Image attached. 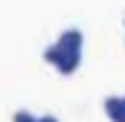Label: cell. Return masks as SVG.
I'll use <instances>...</instances> for the list:
<instances>
[{
  "label": "cell",
  "instance_id": "6",
  "mask_svg": "<svg viewBox=\"0 0 125 122\" xmlns=\"http://www.w3.org/2000/svg\"><path fill=\"white\" fill-rule=\"evenodd\" d=\"M38 122H61V119L52 116V113H44V116H38Z\"/></svg>",
  "mask_w": 125,
  "mask_h": 122
},
{
  "label": "cell",
  "instance_id": "7",
  "mask_svg": "<svg viewBox=\"0 0 125 122\" xmlns=\"http://www.w3.org/2000/svg\"><path fill=\"white\" fill-rule=\"evenodd\" d=\"M122 23H125V18H122Z\"/></svg>",
  "mask_w": 125,
  "mask_h": 122
},
{
  "label": "cell",
  "instance_id": "3",
  "mask_svg": "<svg viewBox=\"0 0 125 122\" xmlns=\"http://www.w3.org/2000/svg\"><path fill=\"white\" fill-rule=\"evenodd\" d=\"M79 67H82V50H70V52H64L61 61L55 64V70H58L61 76H73Z\"/></svg>",
  "mask_w": 125,
  "mask_h": 122
},
{
  "label": "cell",
  "instance_id": "4",
  "mask_svg": "<svg viewBox=\"0 0 125 122\" xmlns=\"http://www.w3.org/2000/svg\"><path fill=\"white\" fill-rule=\"evenodd\" d=\"M61 55H64V50L58 47V41L47 44V50H44V61H47V64H52V67H55V64L61 61Z\"/></svg>",
  "mask_w": 125,
  "mask_h": 122
},
{
  "label": "cell",
  "instance_id": "2",
  "mask_svg": "<svg viewBox=\"0 0 125 122\" xmlns=\"http://www.w3.org/2000/svg\"><path fill=\"white\" fill-rule=\"evenodd\" d=\"M102 111L108 113L111 122H125V99L122 96H105L102 99Z\"/></svg>",
  "mask_w": 125,
  "mask_h": 122
},
{
  "label": "cell",
  "instance_id": "8",
  "mask_svg": "<svg viewBox=\"0 0 125 122\" xmlns=\"http://www.w3.org/2000/svg\"><path fill=\"white\" fill-rule=\"evenodd\" d=\"M122 99H125V96H122Z\"/></svg>",
  "mask_w": 125,
  "mask_h": 122
},
{
  "label": "cell",
  "instance_id": "5",
  "mask_svg": "<svg viewBox=\"0 0 125 122\" xmlns=\"http://www.w3.org/2000/svg\"><path fill=\"white\" fill-rule=\"evenodd\" d=\"M12 122H38V116H32L29 111H15Z\"/></svg>",
  "mask_w": 125,
  "mask_h": 122
},
{
  "label": "cell",
  "instance_id": "1",
  "mask_svg": "<svg viewBox=\"0 0 125 122\" xmlns=\"http://www.w3.org/2000/svg\"><path fill=\"white\" fill-rule=\"evenodd\" d=\"M58 47H61L64 52H70V50H82V47H84V32L79 29V26L64 29L61 35H58Z\"/></svg>",
  "mask_w": 125,
  "mask_h": 122
}]
</instances>
